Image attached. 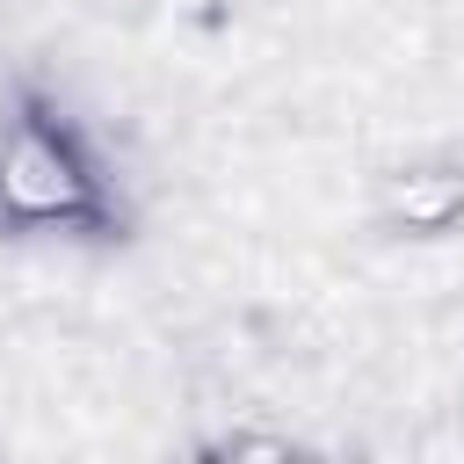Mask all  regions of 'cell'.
Listing matches in <instances>:
<instances>
[{
	"instance_id": "obj_1",
	"label": "cell",
	"mask_w": 464,
	"mask_h": 464,
	"mask_svg": "<svg viewBox=\"0 0 464 464\" xmlns=\"http://www.w3.org/2000/svg\"><path fill=\"white\" fill-rule=\"evenodd\" d=\"M138 232V210L87 130V116L14 80L0 94V239L7 246H123Z\"/></svg>"
},
{
	"instance_id": "obj_2",
	"label": "cell",
	"mask_w": 464,
	"mask_h": 464,
	"mask_svg": "<svg viewBox=\"0 0 464 464\" xmlns=\"http://www.w3.org/2000/svg\"><path fill=\"white\" fill-rule=\"evenodd\" d=\"M362 218L377 239L392 246H442L464 232V152L428 145V152H399L370 174Z\"/></svg>"
},
{
	"instance_id": "obj_3",
	"label": "cell",
	"mask_w": 464,
	"mask_h": 464,
	"mask_svg": "<svg viewBox=\"0 0 464 464\" xmlns=\"http://www.w3.org/2000/svg\"><path fill=\"white\" fill-rule=\"evenodd\" d=\"M188 450L196 457H297L304 442L290 428H218V435H196Z\"/></svg>"
}]
</instances>
